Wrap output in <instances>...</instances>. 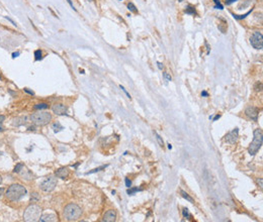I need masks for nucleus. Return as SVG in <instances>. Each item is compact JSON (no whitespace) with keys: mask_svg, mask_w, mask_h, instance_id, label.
Masks as SVG:
<instances>
[{"mask_svg":"<svg viewBox=\"0 0 263 222\" xmlns=\"http://www.w3.org/2000/svg\"><path fill=\"white\" fill-rule=\"evenodd\" d=\"M27 194L26 189L20 184H13L6 190L5 196L12 202H17Z\"/></svg>","mask_w":263,"mask_h":222,"instance_id":"f257e3e1","label":"nucleus"},{"mask_svg":"<svg viewBox=\"0 0 263 222\" xmlns=\"http://www.w3.org/2000/svg\"><path fill=\"white\" fill-rule=\"evenodd\" d=\"M81 214H82L81 208L77 204H74V203L68 204L64 208V211H63V215H64V217L68 221H75V220H77L81 216Z\"/></svg>","mask_w":263,"mask_h":222,"instance_id":"f03ea898","label":"nucleus"},{"mask_svg":"<svg viewBox=\"0 0 263 222\" xmlns=\"http://www.w3.org/2000/svg\"><path fill=\"white\" fill-rule=\"evenodd\" d=\"M41 213H42L41 207L36 205V204H32L24 211V219L27 222L38 221L40 218H41Z\"/></svg>","mask_w":263,"mask_h":222,"instance_id":"7ed1b4c3","label":"nucleus"},{"mask_svg":"<svg viewBox=\"0 0 263 222\" xmlns=\"http://www.w3.org/2000/svg\"><path fill=\"white\" fill-rule=\"evenodd\" d=\"M253 135H254V138H253V141L250 143L249 145V149H248V152L251 155H254L256 154L257 152L260 150L261 145H262V140H263V133L261 129H255L254 132H253Z\"/></svg>","mask_w":263,"mask_h":222,"instance_id":"20e7f679","label":"nucleus"},{"mask_svg":"<svg viewBox=\"0 0 263 222\" xmlns=\"http://www.w3.org/2000/svg\"><path fill=\"white\" fill-rule=\"evenodd\" d=\"M30 120L33 121V123H35L37 126H44L46 124H48L52 119L51 113L46 112V111H38L36 113H33L30 116Z\"/></svg>","mask_w":263,"mask_h":222,"instance_id":"39448f33","label":"nucleus"},{"mask_svg":"<svg viewBox=\"0 0 263 222\" xmlns=\"http://www.w3.org/2000/svg\"><path fill=\"white\" fill-rule=\"evenodd\" d=\"M56 186H57V179L54 177H49L41 183L40 188H41V190H43L45 192H51L56 188Z\"/></svg>","mask_w":263,"mask_h":222,"instance_id":"423d86ee","label":"nucleus"},{"mask_svg":"<svg viewBox=\"0 0 263 222\" xmlns=\"http://www.w3.org/2000/svg\"><path fill=\"white\" fill-rule=\"evenodd\" d=\"M251 46L256 50H262L263 47V35L260 31H255L250 37Z\"/></svg>","mask_w":263,"mask_h":222,"instance_id":"0eeeda50","label":"nucleus"},{"mask_svg":"<svg viewBox=\"0 0 263 222\" xmlns=\"http://www.w3.org/2000/svg\"><path fill=\"white\" fill-rule=\"evenodd\" d=\"M238 137H239V130H238V128H235V129H233L232 131H230L229 133L226 134V136H225V140L227 141L228 143L234 144V143H236V142H237Z\"/></svg>","mask_w":263,"mask_h":222,"instance_id":"6e6552de","label":"nucleus"},{"mask_svg":"<svg viewBox=\"0 0 263 222\" xmlns=\"http://www.w3.org/2000/svg\"><path fill=\"white\" fill-rule=\"evenodd\" d=\"M52 111L56 115H65L67 112V107L62 103H56L52 107Z\"/></svg>","mask_w":263,"mask_h":222,"instance_id":"1a4fd4ad","label":"nucleus"},{"mask_svg":"<svg viewBox=\"0 0 263 222\" xmlns=\"http://www.w3.org/2000/svg\"><path fill=\"white\" fill-rule=\"evenodd\" d=\"M245 113H246V115L249 117V118H251L253 120H257V118H258V113H259V111H258V109L256 108V107H254V106H249V107H247V109L245 110Z\"/></svg>","mask_w":263,"mask_h":222,"instance_id":"9d476101","label":"nucleus"},{"mask_svg":"<svg viewBox=\"0 0 263 222\" xmlns=\"http://www.w3.org/2000/svg\"><path fill=\"white\" fill-rule=\"evenodd\" d=\"M117 219V213L114 210H108L103 215V221L105 222H113Z\"/></svg>","mask_w":263,"mask_h":222,"instance_id":"9b49d317","label":"nucleus"},{"mask_svg":"<svg viewBox=\"0 0 263 222\" xmlns=\"http://www.w3.org/2000/svg\"><path fill=\"white\" fill-rule=\"evenodd\" d=\"M70 174V172H69V169L68 168H60V169H58L56 172H55V175L57 178H61V179H67L68 178V176Z\"/></svg>","mask_w":263,"mask_h":222,"instance_id":"f8f14e48","label":"nucleus"},{"mask_svg":"<svg viewBox=\"0 0 263 222\" xmlns=\"http://www.w3.org/2000/svg\"><path fill=\"white\" fill-rule=\"evenodd\" d=\"M18 174L21 176V178H22L24 180H26V181H30V180L34 179V175H33L25 167H24V168L20 170V172H19Z\"/></svg>","mask_w":263,"mask_h":222,"instance_id":"ddd939ff","label":"nucleus"},{"mask_svg":"<svg viewBox=\"0 0 263 222\" xmlns=\"http://www.w3.org/2000/svg\"><path fill=\"white\" fill-rule=\"evenodd\" d=\"M40 221L42 222H53V221H57V216L55 214H45L43 216H41L40 218Z\"/></svg>","mask_w":263,"mask_h":222,"instance_id":"4468645a","label":"nucleus"},{"mask_svg":"<svg viewBox=\"0 0 263 222\" xmlns=\"http://www.w3.org/2000/svg\"><path fill=\"white\" fill-rule=\"evenodd\" d=\"M26 120H27V117H17V118H14L13 119V125H16V126L24 125V124L26 123Z\"/></svg>","mask_w":263,"mask_h":222,"instance_id":"2eb2a0df","label":"nucleus"},{"mask_svg":"<svg viewBox=\"0 0 263 222\" xmlns=\"http://www.w3.org/2000/svg\"><path fill=\"white\" fill-rule=\"evenodd\" d=\"M52 128L54 129V132H59V131H61V130H63L64 127L61 125L59 122H55V123H53Z\"/></svg>","mask_w":263,"mask_h":222,"instance_id":"dca6fc26","label":"nucleus"},{"mask_svg":"<svg viewBox=\"0 0 263 222\" xmlns=\"http://www.w3.org/2000/svg\"><path fill=\"white\" fill-rule=\"evenodd\" d=\"M180 193H181V196H182V197H183L184 199H186L188 202H190V203H193V202H194V200H193V199H192L191 197H190V196H189V195H188V194L185 192V191L181 190V191H180Z\"/></svg>","mask_w":263,"mask_h":222,"instance_id":"f3484780","label":"nucleus"},{"mask_svg":"<svg viewBox=\"0 0 263 222\" xmlns=\"http://www.w3.org/2000/svg\"><path fill=\"white\" fill-rule=\"evenodd\" d=\"M49 107V105L47 103H38V104H36L34 106V109L35 110H42V109H47Z\"/></svg>","mask_w":263,"mask_h":222,"instance_id":"a211bd4d","label":"nucleus"},{"mask_svg":"<svg viewBox=\"0 0 263 222\" xmlns=\"http://www.w3.org/2000/svg\"><path fill=\"white\" fill-rule=\"evenodd\" d=\"M43 59V53L41 50H36L35 51V60L36 61H41Z\"/></svg>","mask_w":263,"mask_h":222,"instance_id":"6ab92c4d","label":"nucleus"},{"mask_svg":"<svg viewBox=\"0 0 263 222\" xmlns=\"http://www.w3.org/2000/svg\"><path fill=\"white\" fill-rule=\"evenodd\" d=\"M108 165H105V166H101V167H98V168H96L94 170H92V171H89V172H87L86 173V175H89V174H93V173H96V172H99V171H101V170H103V169H105V168H107Z\"/></svg>","mask_w":263,"mask_h":222,"instance_id":"aec40b11","label":"nucleus"},{"mask_svg":"<svg viewBox=\"0 0 263 222\" xmlns=\"http://www.w3.org/2000/svg\"><path fill=\"white\" fill-rule=\"evenodd\" d=\"M128 9L130 10V11L134 12V13H138V9H137V7L135 6V4L134 3H132V2H129L128 3Z\"/></svg>","mask_w":263,"mask_h":222,"instance_id":"412c9836","label":"nucleus"},{"mask_svg":"<svg viewBox=\"0 0 263 222\" xmlns=\"http://www.w3.org/2000/svg\"><path fill=\"white\" fill-rule=\"evenodd\" d=\"M154 134H155V136H156V139H157V141H158V143H159V145L161 146V147H163L164 146V141H163V139H162V137L157 133V132H154Z\"/></svg>","mask_w":263,"mask_h":222,"instance_id":"4be33fe9","label":"nucleus"},{"mask_svg":"<svg viewBox=\"0 0 263 222\" xmlns=\"http://www.w3.org/2000/svg\"><path fill=\"white\" fill-rule=\"evenodd\" d=\"M142 189H139V188H131L130 187V189L128 190V194L129 195H134L136 192H139V191H141Z\"/></svg>","mask_w":263,"mask_h":222,"instance_id":"5701e85b","label":"nucleus"},{"mask_svg":"<svg viewBox=\"0 0 263 222\" xmlns=\"http://www.w3.org/2000/svg\"><path fill=\"white\" fill-rule=\"evenodd\" d=\"M185 12H186L187 14H195V9H194V7H192V6L189 5V6L186 7Z\"/></svg>","mask_w":263,"mask_h":222,"instance_id":"b1692460","label":"nucleus"},{"mask_svg":"<svg viewBox=\"0 0 263 222\" xmlns=\"http://www.w3.org/2000/svg\"><path fill=\"white\" fill-rule=\"evenodd\" d=\"M251 11H252V9H251V10H249V11L247 12V13L243 14V15H235V14H234V17H235L236 19H238V20H240V19H243V18H245L247 15H249V14L251 13Z\"/></svg>","mask_w":263,"mask_h":222,"instance_id":"393cba45","label":"nucleus"},{"mask_svg":"<svg viewBox=\"0 0 263 222\" xmlns=\"http://www.w3.org/2000/svg\"><path fill=\"white\" fill-rule=\"evenodd\" d=\"M24 167V164H17L16 166H15V168H14L13 172H14V173H19V172H20V170H21Z\"/></svg>","mask_w":263,"mask_h":222,"instance_id":"a878e982","label":"nucleus"},{"mask_svg":"<svg viewBox=\"0 0 263 222\" xmlns=\"http://www.w3.org/2000/svg\"><path fill=\"white\" fill-rule=\"evenodd\" d=\"M214 2L215 3V8H216V9H224V7H223V5L221 4V2H220V0H214Z\"/></svg>","mask_w":263,"mask_h":222,"instance_id":"bb28decb","label":"nucleus"},{"mask_svg":"<svg viewBox=\"0 0 263 222\" xmlns=\"http://www.w3.org/2000/svg\"><path fill=\"white\" fill-rule=\"evenodd\" d=\"M182 214H183V216L185 217V218H189L190 217V214H189V211L187 208H184L183 211H182Z\"/></svg>","mask_w":263,"mask_h":222,"instance_id":"cd10ccee","label":"nucleus"},{"mask_svg":"<svg viewBox=\"0 0 263 222\" xmlns=\"http://www.w3.org/2000/svg\"><path fill=\"white\" fill-rule=\"evenodd\" d=\"M163 76H164V78H165V80H166V81H171V80H172V77L168 74L167 72L163 73Z\"/></svg>","mask_w":263,"mask_h":222,"instance_id":"c85d7f7f","label":"nucleus"},{"mask_svg":"<svg viewBox=\"0 0 263 222\" xmlns=\"http://www.w3.org/2000/svg\"><path fill=\"white\" fill-rule=\"evenodd\" d=\"M120 89H121V90H122V91H123V92H125V93H126V95H127V96H128V98H130V99H131V95H130V94L128 93V91H127V90H126V89H125V87H123V86H121V85H120Z\"/></svg>","mask_w":263,"mask_h":222,"instance_id":"c756f323","label":"nucleus"},{"mask_svg":"<svg viewBox=\"0 0 263 222\" xmlns=\"http://www.w3.org/2000/svg\"><path fill=\"white\" fill-rule=\"evenodd\" d=\"M37 199H38L37 193H33V194H32V201H36Z\"/></svg>","mask_w":263,"mask_h":222,"instance_id":"7c9ffc66","label":"nucleus"},{"mask_svg":"<svg viewBox=\"0 0 263 222\" xmlns=\"http://www.w3.org/2000/svg\"><path fill=\"white\" fill-rule=\"evenodd\" d=\"M125 182H126V186L128 188H130L132 186V182L128 179V178H126V180H125Z\"/></svg>","mask_w":263,"mask_h":222,"instance_id":"2f4dec72","label":"nucleus"},{"mask_svg":"<svg viewBox=\"0 0 263 222\" xmlns=\"http://www.w3.org/2000/svg\"><path fill=\"white\" fill-rule=\"evenodd\" d=\"M157 65H158V68H159V70H162V69L164 68V66H163V64H162L161 62H157Z\"/></svg>","mask_w":263,"mask_h":222,"instance_id":"473e14b6","label":"nucleus"},{"mask_svg":"<svg viewBox=\"0 0 263 222\" xmlns=\"http://www.w3.org/2000/svg\"><path fill=\"white\" fill-rule=\"evenodd\" d=\"M24 92H26V93H28V94H30V95H35V93L33 92V91H30V90H28L27 88H24Z\"/></svg>","mask_w":263,"mask_h":222,"instance_id":"72a5a7b5","label":"nucleus"},{"mask_svg":"<svg viewBox=\"0 0 263 222\" xmlns=\"http://www.w3.org/2000/svg\"><path fill=\"white\" fill-rule=\"evenodd\" d=\"M235 1H237V0H226V4H227V5H230V4H232L233 2H235Z\"/></svg>","mask_w":263,"mask_h":222,"instance_id":"f704fd0d","label":"nucleus"},{"mask_svg":"<svg viewBox=\"0 0 263 222\" xmlns=\"http://www.w3.org/2000/svg\"><path fill=\"white\" fill-rule=\"evenodd\" d=\"M5 18H6V19H8V21H10V22H11V23L13 24V25H14V26H16V23H15V22H14V21H13V20H12V19H10V18H9V17H7V16H5Z\"/></svg>","mask_w":263,"mask_h":222,"instance_id":"c9c22d12","label":"nucleus"},{"mask_svg":"<svg viewBox=\"0 0 263 222\" xmlns=\"http://www.w3.org/2000/svg\"><path fill=\"white\" fill-rule=\"evenodd\" d=\"M220 118H221V115H220V114H218V115H215V117H213V120H214V121H216V120H218V119H220Z\"/></svg>","mask_w":263,"mask_h":222,"instance_id":"e433bc0d","label":"nucleus"},{"mask_svg":"<svg viewBox=\"0 0 263 222\" xmlns=\"http://www.w3.org/2000/svg\"><path fill=\"white\" fill-rule=\"evenodd\" d=\"M18 56H19V53H18V52H17V53H13V54H12V58L13 59H15L16 57H18Z\"/></svg>","mask_w":263,"mask_h":222,"instance_id":"4c0bfd02","label":"nucleus"},{"mask_svg":"<svg viewBox=\"0 0 263 222\" xmlns=\"http://www.w3.org/2000/svg\"><path fill=\"white\" fill-rule=\"evenodd\" d=\"M67 1H68V3H69V4H70V6H71L72 8H73V9H74V10H75V11H76V8H74V5H73V3H72V1H71V0H67Z\"/></svg>","mask_w":263,"mask_h":222,"instance_id":"58836bf2","label":"nucleus"},{"mask_svg":"<svg viewBox=\"0 0 263 222\" xmlns=\"http://www.w3.org/2000/svg\"><path fill=\"white\" fill-rule=\"evenodd\" d=\"M202 96H203V97H207V96H208V93H207L206 91H203V92H202Z\"/></svg>","mask_w":263,"mask_h":222,"instance_id":"ea45409f","label":"nucleus"},{"mask_svg":"<svg viewBox=\"0 0 263 222\" xmlns=\"http://www.w3.org/2000/svg\"><path fill=\"white\" fill-rule=\"evenodd\" d=\"M5 120V116L4 115H0V123H2Z\"/></svg>","mask_w":263,"mask_h":222,"instance_id":"a19ab883","label":"nucleus"},{"mask_svg":"<svg viewBox=\"0 0 263 222\" xmlns=\"http://www.w3.org/2000/svg\"><path fill=\"white\" fill-rule=\"evenodd\" d=\"M257 182H258V184H259V186L262 188V179H260V180H257Z\"/></svg>","mask_w":263,"mask_h":222,"instance_id":"79ce46f5","label":"nucleus"},{"mask_svg":"<svg viewBox=\"0 0 263 222\" xmlns=\"http://www.w3.org/2000/svg\"><path fill=\"white\" fill-rule=\"evenodd\" d=\"M3 192H4V189H3V188H0V196L3 194Z\"/></svg>","mask_w":263,"mask_h":222,"instance_id":"37998d69","label":"nucleus"},{"mask_svg":"<svg viewBox=\"0 0 263 222\" xmlns=\"http://www.w3.org/2000/svg\"><path fill=\"white\" fill-rule=\"evenodd\" d=\"M4 129H3V127H2V125H1V123H0V131H3Z\"/></svg>","mask_w":263,"mask_h":222,"instance_id":"c03bdc74","label":"nucleus"},{"mask_svg":"<svg viewBox=\"0 0 263 222\" xmlns=\"http://www.w3.org/2000/svg\"><path fill=\"white\" fill-rule=\"evenodd\" d=\"M168 149H169V150H171V149H172V145H171V144H170V143H169V144H168Z\"/></svg>","mask_w":263,"mask_h":222,"instance_id":"a18cd8bd","label":"nucleus"},{"mask_svg":"<svg viewBox=\"0 0 263 222\" xmlns=\"http://www.w3.org/2000/svg\"><path fill=\"white\" fill-rule=\"evenodd\" d=\"M1 182H2V177L0 176V183H1Z\"/></svg>","mask_w":263,"mask_h":222,"instance_id":"49530a36","label":"nucleus"},{"mask_svg":"<svg viewBox=\"0 0 263 222\" xmlns=\"http://www.w3.org/2000/svg\"><path fill=\"white\" fill-rule=\"evenodd\" d=\"M0 79H1V72H0Z\"/></svg>","mask_w":263,"mask_h":222,"instance_id":"de8ad7c7","label":"nucleus"},{"mask_svg":"<svg viewBox=\"0 0 263 222\" xmlns=\"http://www.w3.org/2000/svg\"><path fill=\"white\" fill-rule=\"evenodd\" d=\"M89 1H93V0H89Z\"/></svg>","mask_w":263,"mask_h":222,"instance_id":"09e8293b","label":"nucleus"}]
</instances>
